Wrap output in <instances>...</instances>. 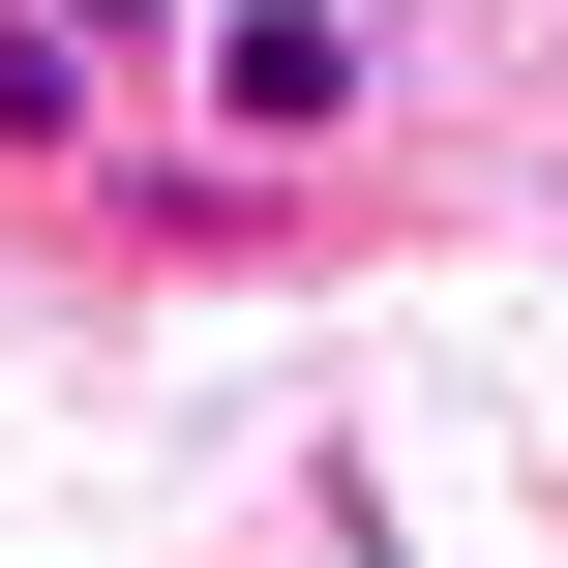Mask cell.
<instances>
[{"label": "cell", "instance_id": "obj_2", "mask_svg": "<svg viewBox=\"0 0 568 568\" xmlns=\"http://www.w3.org/2000/svg\"><path fill=\"white\" fill-rule=\"evenodd\" d=\"M90 90H120V60H90V30H60V0H0V150H30V180H60V150H90Z\"/></svg>", "mask_w": 568, "mask_h": 568}, {"label": "cell", "instance_id": "obj_1", "mask_svg": "<svg viewBox=\"0 0 568 568\" xmlns=\"http://www.w3.org/2000/svg\"><path fill=\"white\" fill-rule=\"evenodd\" d=\"M359 90H389V60H359V0H210V150H240V180H300Z\"/></svg>", "mask_w": 568, "mask_h": 568}, {"label": "cell", "instance_id": "obj_3", "mask_svg": "<svg viewBox=\"0 0 568 568\" xmlns=\"http://www.w3.org/2000/svg\"><path fill=\"white\" fill-rule=\"evenodd\" d=\"M60 30H90L120 90H150V60H210V0H60Z\"/></svg>", "mask_w": 568, "mask_h": 568}]
</instances>
